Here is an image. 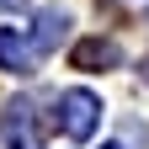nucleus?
I'll list each match as a JSON object with an SVG mask.
<instances>
[{
    "label": "nucleus",
    "mask_w": 149,
    "mask_h": 149,
    "mask_svg": "<svg viewBox=\"0 0 149 149\" xmlns=\"http://www.w3.org/2000/svg\"><path fill=\"white\" fill-rule=\"evenodd\" d=\"M59 128H64V139H91L96 133V123H101V96H91V91H64L59 96Z\"/></svg>",
    "instance_id": "nucleus-1"
},
{
    "label": "nucleus",
    "mask_w": 149,
    "mask_h": 149,
    "mask_svg": "<svg viewBox=\"0 0 149 149\" xmlns=\"http://www.w3.org/2000/svg\"><path fill=\"white\" fill-rule=\"evenodd\" d=\"M0 69H11V74H32L37 69V48H32L27 32L0 27Z\"/></svg>",
    "instance_id": "nucleus-2"
},
{
    "label": "nucleus",
    "mask_w": 149,
    "mask_h": 149,
    "mask_svg": "<svg viewBox=\"0 0 149 149\" xmlns=\"http://www.w3.org/2000/svg\"><path fill=\"white\" fill-rule=\"evenodd\" d=\"M6 144L11 149H37V107L32 101H16L6 107Z\"/></svg>",
    "instance_id": "nucleus-3"
},
{
    "label": "nucleus",
    "mask_w": 149,
    "mask_h": 149,
    "mask_svg": "<svg viewBox=\"0 0 149 149\" xmlns=\"http://www.w3.org/2000/svg\"><path fill=\"white\" fill-rule=\"evenodd\" d=\"M107 64H117V48L101 43V37H85L74 48V69H107Z\"/></svg>",
    "instance_id": "nucleus-4"
},
{
    "label": "nucleus",
    "mask_w": 149,
    "mask_h": 149,
    "mask_svg": "<svg viewBox=\"0 0 149 149\" xmlns=\"http://www.w3.org/2000/svg\"><path fill=\"white\" fill-rule=\"evenodd\" d=\"M64 27H69V16H64V11H43V16H37V43H32V48H59Z\"/></svg>",
    "instance_id": "nucleus-5"
},
{
    "label": "nucleus",
    "mask_w": 149,
    "mask_h": 149,
    "mask_svg": "<svg viewBox=\"0 0 149 149\" xmlns=\"http://www.w3.org/2000/svg\"><path fill=\"white\" fill-rule=\"evenodd\" d=\"M101 149H123V144H101Z\"/></svg>",
    "instance_id": "nucleus-6"
},
{
    "label": "nucleus",
    "mask_w": 149,
    "mask_h": 149,
    "mask_svg": "<svg viewBox=\"0 0 149 149\" xmlns=\"http://www.w3.org/2000/svg\"><path fill=\"white\" fill-rule=\"evenodd\" d=\"M144 69H149V64H144Z\"/></svg>",
    "instance_id": "nucleus-7"
}]
</instances>
